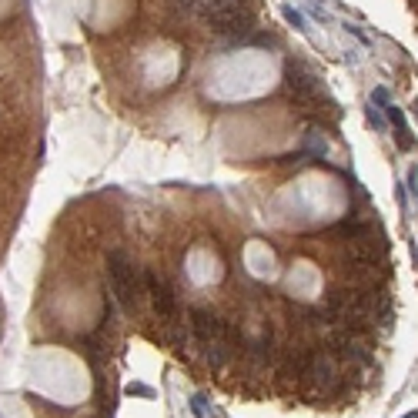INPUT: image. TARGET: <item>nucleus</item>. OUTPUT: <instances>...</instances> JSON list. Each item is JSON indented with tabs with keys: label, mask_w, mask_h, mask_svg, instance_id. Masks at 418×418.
<instances>
[{
	"label": "nucleus",
	"mask_w": 418,
	"mask_h": 418,
	"mask_svg": "<svg viewBox=\"0 0 418 418\" xmlns=\"http://www.w3.org/2000/svg\"><path fill=\"white\" fill-rule=\"evenodd\" d=\"M107 274H111V291L120 301L124 312H137L148 291H144V271L131 265V258L124 251H111L107 254Z\"/></svg>",
	"instance_id": "obj_1"
},
{
	"label": "nucleus",
	"mask_w": 418,
	"mask_h": 418,
	"mask_svg": "<svg viewBox=\"0 0 418 418\" xmlns=\"http://www.w3.org/2000/svg\"><path fill=\"white\" fill-rule=\"evenodd\" d=\"M144 291H148V301H151V308H154V318H158L165 328L167 325H178L181 308H178L174 284L167 281L165 274H158V271H144Z\"/></svg>",
	"instance_id": "obj_2"
},
{
	"label": "nucleus",
	"mask_w": 418,
	"mask_h": 418,
	"mask_svg": "<svg viewBox=\"0 0 418 418\" xmlns=\"http://www.w3.org/2000/svg\"><path fill=\"white\" fill-rule=\"evenodd\" d=\"M284 90L305 107H321V84L318 77L301 64V60H288L284 64ZM325 111V107H321Z\"/></svg>",
	"instance_id": "obj_3"
},
{
	"label": "nucleus",
	"mask_w": 418,
	"mask_h": 418,
	"mask_svg": "<svg viewBox=\"0 0 418 418\" xmlns=\"http://www.w3.org/2000/svg\"><path fill=\"white\" fill-rule=\"evenodd\" d=\"M368 120H372L375 127H378V131H382V127H385V118H382V114H378V111H375V104L368 107Z\"/></svg>",
	"instance_id": "obj_4"
},
{
	"label": "nucleus",
	"mask_w": 418,
	"mask_h": 418,
	"mask_svg": "<svg viewBox=\"0 0 418 418\" xmlns=\"http://www.w3.org/2000/svg\"><path fill=\"white\" fill-rule=\"evenodd\" d=\"M127 395H144V398H151L154 391H151L148 385H131V389H127Z\"/></svg>",
	"instance_id": "obj_5"
},
{
	"label": "nucleus",
	"mask_w": 418,
	"mask_h": 418,
	"mask_svg": "<svg viewBox=\"0 0 418 418\" xmlns=\"http://www.w3.org/2000/svg\"><path fill=\"white\" fill-rule=\"evenodd\" d=\"M408 184H412V195H418V167L408 171Z\"/></svg>",
	"instance_id": "obj_6"
},
{
	"label": "nucleus",
	"mask_w": 418,
	"mask_h": 418,
	"mask_svg": "<svg viewBox=\"0 0 418 418\" xmlns=\"http://www.w3.org/2000/svg\"><path fill=\"white\" fill-rule=\"evenodd\" d=\"M402 418H418V412H408V415H402Z\"/></svg>",
	"instance_id": "obj_7"
},
{
	"label": "nucleus",
	"mask_w": 418,
	"mask_h": 418,
	"mask_svg": "<svg viewBox=\"0 0 418 418\" xmlns=\"http://www.w3.org/2000/svg\"><path fill=\"white\" fill-rule=\"evenodd\" d=\"M415 111H418V101H415Z\"/></svg>",
	"instance_id": "obj_8"
}]
</instances>
